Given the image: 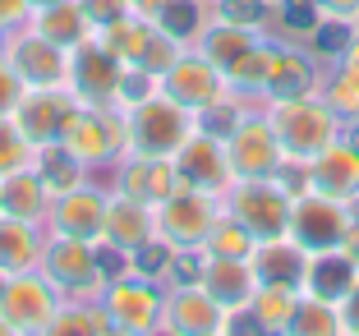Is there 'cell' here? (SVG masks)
<instances>
[{
  "label": "cell",
  "mask_w": 359,
  "mask_h": 336,
  "mask_svg": "<svg viewBox=\"0 0 359 336\" xmlns=\"http://www.w3.org/2000/svg\"><path fill=\"white\" fill-rule=\"evenodd\" d=\"M194 129H198V116H194L189 106L170 102L166 93L138 102L134 111H125V143H129L134 157H175L180 143H184Z\"/></svg>",
  "instance_id": "cell-1"
},
{
  "label": "cell",
  "mask_w": 359,
  "mask_h": 336,
  "mask_svg": "<svg viewBox=\"0 0 359 336\" xmlns=\"http://www.w3.org/2000/svg\"><path fill=\"white\" fill-rule=\"evenodd\" d=\"M267 120H272L276 143H281L285 157H304V161L313 157V152H323V147L341 134V116L323 102V97H313V93L272 102Z\"/></svg>",
  "instance_id": "cell-2"
},
{
  "label": "cell",
  "mask_w": 359,
  "mask_h": 336,
  "mask_svg": "<svg viewBox=\"0 0 359 336\" xmlns=\"http://www.w3.org/2000/svg\"><path fill=\"white\" fill-rule=\"evenodd\" d=\"M226 208H231L235 221L249 226V235H254L258 244L290 235V194H285L272 175L235 180L231 194H226Z\"/></svg>",
  "instance_id": "cell-3"
},
{
  "label": "cell",
  "mask_w": 359,
  "mask_h": 336,
  "mask_svg": "<svg viewBox=\"0 0 359 336\" xmlns=\"http://www.w3.org/2000/svg\"><path fill=\"white\" fill-rule=\"evenodd\" d=\"M170 161H175L180 189H198V194H208V199L226 203V194H231V184H235V166H231V152H226V138H212V134H203V129H194Z\"/></svg>",
  "instance_id": "cell-4"
},
{
  "label": "cell",
  "mask_w": 359,
  "mask_h": 336,
  "mask_svg": "<svg viewBox=\"0 0 359 336\" xmlns=\"http://www.w3.org/2000/svg\"><path fill=\"white\" fill-rule=\"evenodd\" d=\"M83 166H102V161H120L129 152L125 143V111L120 106H79V116L69 120L60 138Z\"/></svg>",
  "instance_id": "cell-5"
},
{
  "label": "cell",
  "mask_w": 359,
  "mask_h": 336,
  "mask_svg": "<svg viewBox=\"0 0 359 336\" xmlns=\"http://www.w3.org/2000/svg\"><path fill=\"white\" fill-rule=\"evenodd\" d=\"M157 217V235L175 249H203V240L212 235L217 217H222V199H208L198 189H175L166 203L152 208Z\"/></svg>",
  "instance_id": "cell-6"
},
{
  "label": "cell",
  "mask_w": 359,
  "mask_h": 336,
  "mask_svg": "<svg viewBox=\"0 0 359 336\" xmlns=\"http://www.w3.org/2000/svg\"><path fill=\"white\" fill-rule=\"evenodd\" d=\"M79 106L83 102H79L69 88H23L19 106H14L10 116H14L19 134L28 138L32 147H42V143H60L69 120L79 116Z\"/></svg>",
  "instance_id": "cell-7"
},
{
  "label": "cell",
  "mask_w": 359,
  "mask_h": 336,
  "mask_svg": "<svg viewBox=\"0 0 359 336\" xmlns=\"http://www.w3.org/2000/svg\"><path fill=\"white\" fill-rule=\"evenodd\" d=\"M42 276L55 285L60 295H74V300H88L93 290H106L102 272H97V249L88 240H74V235H55L51 244H42Z\"/></svg>",
  "instance_id": "cell-8"
},
{
  "label": "cell",
  "mask_w": 359,
  "mask_h": 336,
  "mask_svg": "<svg viewBox=\"0 0 359 336\" xmlns=\"http://www.w3.org/2000/svg\"><path fill=\"white\" fill-rule=\"evenodd\" d=\"M55 309H60V290L37 267L5 276V285H0V314L14 332H51Z\"/></svg>",
  "instance_id": "cell-9"
},
{
  "label": "cell",
  "mask_w": 359,
  "mask_h": 336,
  "mask_svg": "<svg viewBox=\"0 0 359 336\" xmlns=\"http://www.w3.org/2000/svg\"><path fill=\"white\" fill-rule=\"evenodd\" d=\"M350 221H355V212H350L346 203L327 199V194H318V189L290 199V235H295L309 253H318V249H341V240H346V231H350Z\"/></svg>",
  "instance_id": "cell-10"
},
{
  "label": "cell",
  "mask_w": 359,
  "mask_h": 336,
  "mask_svg": "<svg viewBox=\"0 0 359 336\" xmlns=\"http://www.w3.org/2000/svg\"><path fill=\"white\" fill-rule=\"evenodd\" d=\"M161 93H166L170 102L189 106L194 116H198L212 102H222V97L231 93V83H226V74L203 51H180L175 60H170V69L161 74Z\"/></svg>",
  "instance_id": "cell-11"
},
{
  "label": "cell",
  "mask_w": 359,
  "mask_h": 336,
  "mask_svg": "<svg viewBox=\"0 0 359 336\" xmlns=\"http://www.w3.org/2000/svg\"><path fill=\"white\" fill-rule=\"evenodd\" d=\"M161 327L180 336H217L231 327V314L198 281H175V290L161 295Z\"/></svg>",
  "instance_id": "cell-12"
},
{
  "label": "cell",
  "mask_w": 359,
  "mask_h": 336,
  "mask_svg": "<svg viewBox=\"0 0 359 336\" xmlns=\"http://www.w3.org/2000/svg\"><path fill=\"white\" fill-rule=\"evenodd\" d=\"M5 60L14 65L23 88H69V51L46 42L42 32H32V28H23L5 46Z\"/></svg>",
  "instance_id": "cell-13"
},
{
  "label": "cell",
  "mask_w": 359,
  "mask_h": 336,
  "mask_svg": "<svg viewBox=\"0 0 359 336\" xmlns=\"http://www.w3.org/2000/svg\"><path fill=\"white\" fill-rule=\"evenodd\" d=\"M120 74H125V65L106 51L97 37H88V42H79L69 51V93L83 106H111Z\"/></svg>",
  "instance_id": "cell-14"
},
{
  "label": "cell",
  "mask_w": 359,
  "mask_h": 336,
  "mask_svg": "<svg viewBox=\"0 0 359 336\" xmlns=\"http://www.w3.org/2000/svg\"><path fill=\"white\" fill-rule=\"evenodd\" d=\"M102 304L111 314L116 332H152L161 327V290L157 281H143V276H120L102 290Z\"/></svg>",
  "instance_id": "cell-15"
},
{
  "label": "cell",
  "mask_w": 359,
  "mask_h": 336,
  "mask_svg": "<svg viewBox=\"0 0 359 336\" xmlns=\"http://www.w3.org/2000/svg\"><path fill=\"white\" fill-rule=\"evenodd\" d=\"M309 184H313L318 194H327V199L355 208L359 203V152L337 134L323 152L309 157Z\"/></svg>",
  "instance_id": "cell-16"
},
{
  "label": "cell",
  "mask_w": 359,
  "mask_h": 336,
  "mask_svg": "<svg viewBox=\"0 0 359 336\" xmlns=\"http://www.w3.org/2000/svg\"><path fill=\"white\" fill-rule=\"evenodd\" d=\"M106 199H111V194L88 189V184H79V189H69V194H55L51 212H46V217H51V231L97 244L106 235Z\"/></svg>",
  "instance_id": "cell-17"
},
{
  "label": "cell",
  "mask_w": 359,
  "mask_h": 336,
  "mask_svg": "<svg viewBox=\"0 0 359 336\" xmlns=\"http://www.w3.org/2000/svg\"><path fill=\"white\" fill-rule=\"evenodd\" d=\"M226 152H231L235 180L272 175L276 161H281V143H276L272 120H254V116H244V120H240V129H235V134L226 138Z\"/></svg>",
  "instance_id": "cell-18"
},
{
  "label": "cell",
  "mask_w": 359,
  "mask_h": 336,
  "mask_svg": "<svg viewBox=\"0 0 359 336\" xmlns=\"http://www.w3.org/2000/svg\"><path fill=\"white\" fill-rule=\"evenodd\" d=\"M198 285L226 309V314H244L254 304L258 295V272H254V258H208L203 253V276Z\"/></svg>",
  "instance_id": "cell-19"
},
{
  "label": "cell",
  "mask_w": 359,
  "mask_h": 336,
  "mask_svg": "<svg viewBox=\"0 0 359 336\" xmlns=\"http://www.w3.org/2000/svg\"><path fill=\"white\" fill-rule=\"evenodd\" d=\"M175 189H180V180H175V161L170 157H134L129 152L125 166H120L116 194H125V199H138V203H148V208H157Z\"/></svg>",
  "instance_id": "cell-20"
},
{
  "label": "cell",
  "mask_w": 359,
  "mask_h": 336,
  "mask_svg": "<svg viewBox=\"0 0 359 336\" xmlns=\"http://www.w3.org/2000/svg\"><path fill=\"white\" fill-rule=\"evenodd\" d=\"M32 32H42L46 42L74 51L79 42L93 37V19L83 14L79 0H46V5H32V19H28Z\"/></svg>",
  "instance_id": "cell-21"
},
{
  "label": "cell",
  "mask_w": 359,
  "mask_h": 336,
  "mask_svg": "<svg viewBox=\"0 0 359 336\" xmlns=\"http://www.w3.org/2000/svg\"><path fill=\"white\" fill-rule=\"evenodd\" d=\"M304 267H309V249L295 240V235L263 240V244L254 249L258 285H304Z\"/></svg>",
  "instance_id": "cell-22"
},
{
  "label": "cell",
  "mask_w": 359,
  "mask_h": 336,
  "mask_svg": "<svg viewBox=\"0 0 359 336\" xmlns=\"http://www.w3.org/2000/svg\"><path fill=\"white\" fill-rule=\"evenodd\" d=\"M157 235V217H152L148 203L125 199V194H111L106 199V240H116L120 249L134 253L138 244H148Z\"/></svg>",
  "instance_id": "cell-23"
},
{
  "label": "cell",
  "mask_w": 359,
  "mask_h": 336,
  "mask_svg": "<svg viewBox=\"0 0 359 336\" xmlns=\"http://www.w3.org/2000/svg\"><path fill=\"white\" fill-rule=\"evenodd\" d=\"M37 263H42V235H37V226L0 212V276L32 272Z\"/></svg>",
  "instance_id": "cell-24"
},
{
  "label": "cell",
  "mask_w": 359,
  "mask_h": 336,
  "mask_svg": "<svg viewBox=\"0 0 359 336\" xmlns=\"http://www.w3.org/2000/svg\"><path fill=\"white\" fill-rule=\"evenodd\" d=\"M355 272H359V267L350 263L341 249H318V253H309L304 285H299V290H304V295H318V300H332V304H337L341 295L350 290Z\"/></svg>",
  "instance_id": "cell-25"
},
{
  "label": "cell",
  "mask_w": 359,
  "mask_h": 336,
  "mask_svg": "<svg viewBox=\"0 0 359 336\" xmlns=\"http://www.w3.org/2000/svg\"><path fill=\"white\" fill-rule=\"evenodd\" d=\"M0 212H10V217H23V221H37L51 212V189L42 184V175L32 166L14 170V175L0 180Z\"/></svg>",
  "instance_id": "cell-26"
},
{
  "label": "cell",
  "mask_w": 359,
  "mask_h": 336,
  "mask_svg": "<svg viewBox=\"0 0 359 336\" xmlns=\"http://www.w3.org/2000/svg\"><path fill=\"white\" fill-rule=\"evenodd\" d=\"M212 19H217V0H166L157 14V28L175 37L180 46H198Z\"/></svg>",
  "instance_id": "cell-27"
},
{
  "label": "cell",
  "mask_w": 359,
  "mask_h": 336,
  "mask_svg": "<svg viewBox=\"0 0 359 336\" xmlns=\"http://www.w3.org/2000/svg\"><path fill=\"white\" fill-rule=\"evenodd\" d=\"M318 88L313 65L304 51H290V46H276L272 51V74H267V102H281V97H309Z\"/></svg>",
  "instance_id": "cell-28"
},
{
  "label": "cell",
  "mask_w": 359,
  "mask_h": 336,
  "mask_svg": "<svg viewBox=\"0 0 359 336\" xmlns=\"http://www.w3.org/2000/svg\"><path fill=\"white\" fill-rule=\"evenodd\" d=\"M152 32H157V23L138 19V14H125V19H116V23L93 28V37L116 55L120 65H138V60H143V51H148V42H152Z\"/></svg>",
  "instance_id": "cell-29"
},
{
  "label": "cell",
  "mask_w": 359,
  "mask_h": 336,
  "mask_svg": "<svg viewBox=\"0 0 359 336\" xmlns=\"http://www.w3.org/2000/svg\"><path fill=\"white\" fill-rule=\"evenodd\" d=\"M254 42H258V28H240V23L212 19V23H208V32L198 37V51H203L212 65H217V69L226 74V69H231V65L240 60V55L249 51Z\"/></svg>",
  "instance_id": "cell-30"
},
{
  "label": "cell",
  "mask_w": 359,
  "mask_h": 336,
  "mask_svg": "<svg viewBox=\"0 0 359 336\" xmlns=\"http://www.w3.org/2000/svg\"><path fill=\"white\" fill-rule=\"evenodd\" d=\"M32 170L42 175V184L51 189V199H55V194L79 189L88 166H83V161H79L65 143H42V147H37V157H32Z\"/></svg>",
  "instance_id": "cell-31"
},
{
  "label": "cell",
  "mask_w": 359,
  "mask_h": 336,
  "mask_svg": "<svg viewBox=\"0 0 359 336\" xmlns=\"http://www.w3.org/2000/svg\"><path fill=\"white\" fill-rule=\"evenodd\" d=\"M295 309H299V285H258L249 314H254V327H263V332H290Z\"/></svg>",
  "instance_id": "cell-32"
},
{
  "label": "cell",
  "mask_w": 359,
  "mask_h": 336,
  "mask_svg": "<svg viewBox=\"0 0 359 336\" xmlns=\"http://www.w3.org/2000/svg\"><path fill=\"white\" fill-rule=\"evenodd\" d=\"M272 51H276V46H267V42H254V46H249V51H244L240 60L226 69V83H231V93H267Z\"/></svg>",
  "instance_id": "cell-33"
},
{
  "label": "cell",
  "mask_w": 359,
  "mask_h": 336,
  "mask_svg": "<svg viewBox=\"0 0 359 336\" xmlns=\"http://www.w3.org/2000/svg\"><path fill=\"white\" fill-rule=\"evenodd\" d=\"M258 240L249 235V226L244 221H235L231 212L226 217H217V226H212V235L203 240V253L208 258H254Z\"/></svg>",
  "instance_id": "cell-34"
},
{
  "label": "cell",
  "mask_w": 359,
  "mask_h": 336,
  "mask_svg": "<svg viewBox=\"0 0 359 336\" xmlns=\"http://www.w3.org/2000/svg\"><path fill=\"white\" fill-rule=\"evenodd\" d=\"M290 332L295 336H337L341 332V309L332 300H318V295L299 290V309L290 318Z\"/></svg>",
  "instance_id": "cell-35"
},
{
  "label": "cell",
  "mask_w": 359,
  "mask_h": 336,
  "mask_svg": "<svg viewBox=\"0 0 359 336\" xmlns=\"http://www.w3.org/2000/svg\"><path fill=\"white\" fill-rule=\"evenodd\" d=\"M323 102L341 116V125H346V120H359V65L341 60V69L332 74V83L323 88Z\"/></svg>",
  "instance_id": "cell-36"
},
{
  "label": "cell",
  "mask_w": 359,
  "mask_h": 336,
  "mask_svg": "<svg viewBox=\"0 0 359 336\" xmlns=\"http://www.w3.org/2000/svg\"><path fill=\"white\" fill-rule=\"evenodd\" d=\"M161 93V74L143 69V65H125V74H120L116 83V97H111V106H120V111H134L138 102H148V97Z\"/></svg>",
  "instance_id": "cell-37"
},
{
  "label": "cell",
  "mask_w": 359,
  "mask_h": 336,
  "mask_svg": "<svg viewBox=\"0 0 359 336\" xmlns=\"http://www.w3.org/2000/svg\"><path fill=\"white\" fill-rule=\"evenodd\" d=\"M32 157H37V147L19 134L14 116H0V180L23 170V166H32Z\"/></svg>",
  "instance_id": "cell-38"
},
{
  "label": "cell",
  "mask_w": 359,
  "mask_h": 336,
  "mask_svg": "<svg viewBox=\"0 0 359 336\" xmlns=\"http://www.w3.org/2000/svg\"><path fill=\"white\" fill-rule=\"evenodd\" d=\"M175 253H180L175 244H166L161 235H152L148 244H138V249H134V276H143V281H166Z\"/></svg>",
  "instance_id": "cell-39"
},
{
  "label": "cell",
  "mask_w": 359,
  "mask_h": 336,
  "mask_svg": "<svg viewBox=\"0 0 359 336\" xmlns=\"http://www.w3.org/2000/svg\"><path fill=\"white\" fill-rule=\"evenodd\" d=\"M240 120H244V111L235 106L231 93H226L222 102H212L208 111H198V129H203V134H212V138H231L235 129H240Z\"/></svg>",
  "instance_id": "cell-40"
},
{
  "label": "cell",
  "mask_w": 359,
  "mask_h": 336,
  "mask_svg": "<svg viewBox=\"0 0 359 336\" xmlns=\"http://www.w3.org/2000/svg\"><path fill=\"white\" fill-rule=\"evenodd\" d=\"M276 14H281V28L299 32V37H313V28L323 23V10H318L313 0H281Z\"/></svg>",
  "instance_id": "cell-41"
},
{
  "label": "cell",
  "mask_w": 359,
  "mask_h": 336,
  "mask_svg": "<svg viewBox=\"0 0 359 336\" xmlns=\"http://www.w3.org/2000/svg\"><path fill=\"white\" fill-rule=\"evenodd\" d=\"M267 14H272L267 0H217V19L240 23V28H258Z\"/></svg>",
  "instance_id": "cell-42"
},
{
  "label": "cell",
  "mask_w": 359,
  "mask_h": 336,
  "mask_svg": "<svg viewBox=\"0 0 359 336\" xmlns=\"http://www.w3.org/2000/svg\"><path fill=\"white\" fill-rule=\"evenodd\" d=\"M19 97H23V79L14 74V65L0 55V116H10L14 106H19Z\"/></svg>",
  "instance_id": "cell-43"
},
{
  "label": "cell",
  "mask_w": 359,
  "mask_h": 336,
  "mask_svg": "<svg viewBox=\"0 0 359 336\" xmlns=\"http://www.w3.org/2000/svg\"><path fill=\"white\" fill-rule=\"evenodd\" d=\"M83 5V14L93 19V28H102V23H116L129 14V0H79Z\"/></svg>",
  "instance_id": "cell-44"
},
{
  "label": "cell",
  "mask_w": 359,
  "mask_h": 336,
  "mask_svg": "<svg viewBox=\"0 0 359 336\" xmlns=\"http://www.w3.org/2000/svg\"><path fill=\"white\" fill-rule=\"evenodd\" d=\"M28 19H32V0H0V32L28 28Z\"/></svg>",
  "instance_id": "cell-45"
},
{
  "label": "cell",
  "mask_w": 359,
  "mask_h": 336,
  "mask_svg": "<svg viewBox=\"0 0 359 336\" xmlns=\"http://www.w3.org/2000/svg\"><path fill=\"white\" fill-rule=\"evenodd\" d=\"M337 309H341V332H359V272L350 281V290L337 300Z\"/></svg>",
  "instance_id": "cell-46"
},
{
  "label": "cell",
  "mask_w": 359,
  "mask_h": 336,
  "mask_svg": "<svg viewBox=\"0 0 359 336\" xmlns=\"http://www.w3.org/2000/svg\"><path fill=\"white\" fill-rule=\"evenodd\" d=\"M318 10H323V19H337V23H355L359 14V0H313Z\"/></svg>",
  "instance_id": "cell-47"
},
{
  "label": "cell",
  "mask_w": 359,
  "mask_h": 336,
  "mask_svg": "<svg viewBox=\"0 0 359 336\" xmlns=\"http://www.w3.org/2000/svg\"><path fill=\"white\" fill-rule=\"evenodd\" d=\"M161 5H166V0H129V14H138V19H148V23H157Z\"/></svg>",
  "instance_id": "cell-48"
},
{
  "label": "cell",
  "mask_w": 359,
  "mask_h": 336,
  "mask_svg": "<svg viewBox=\"0 0 359 336\" xmlns=\"http://www.w3.org/2000/svg\"><path fill=\"white\" fill-rule=\"evenodd\" d=\"M341 253H346L350 263H355V267H359V217H355V221H350V231H346V240H341Z\"/></svg>",
  "instance_id": "cell-49"
},
{
  "label": "cell",
  "mask_w": 359,
  "mask_h": 336,
  "mask_svg": "<svg viewBox=\"0 0 359 336\" xmlns=\"http://www.w3.org/2000/svg\"><path fill=\"white\" fill-rule=\"evenodd\" d=\"M341 138H346V143L359 152V120H346V125H341Z\"/></svg>",
  "instance_id": "cell-50"
},
{
  "label": "cell",
  "mask_w": 359,
  "mask_h": 336,
  "mask_svg": "<svg viewBox=\"0 0 359 336\" xmlns=\"http://www.w3.org/2000/svg\"><path fill=\"white\" fill-rule=\"evenodd\" d=\"M5 46H10V42H5V32H0V55H5Z\"/></svg>",
  "instance_id": "cell-51"
},
{
  "label": "cell",
  "mask_w": 359,
  "mask_h": 336,
  "mask_svg": "<svg viewBox=\"0 0 359 336\" xmlns=\"http://www.w3.org/2000/svg\"><path fill=\"white\" fill-rule=\"evenodd\" d=\"M350 28H355V32H359V14H355V23H350Z\"/></svg>",
  "instance_id": "cell-52"
},
{
  "label": "cell",
  "mask_w": 359,
  "mask_h": 336,
  "mask_svg": "<svg viewBox=\"0 0 359 336\" xmlns=\"http://www.w3.org/2000/svg\"><path fill=\"white\" fill-rule=\"evenodd\" d=\"M267 5H272V10H276V5H281V0H267Z\"/></svg>",
  "instance_id": "cell-53"
},
{
  "label": "cell",
  "mask_w": 359,
  "mask_h": 336,
  "mask_svg": "<svg viewBox=\"0 0 359 336\" xmlns=\"http://www.w3.org/2000/svg\"><path fill=\"white\" fill-rule=\"evenodd\" d=\"M32 5H46V0H32Z\"/></svg>",
  "instance_id": "cell-54"
},
{
  "label": "cell",
  "mask_w": 359,
  "mask_h": 336,
  "mask_svg": "<svg viewBox=\"0 0 359 336\" xmlns=\"http://www.w3.org/2000/svg\"><path fill=\"white\" fill-rule=\"evenodd\" d=\"M0 285H5V276H0Z\"/></svg>",
  "instance_id": "cell-55"
}]
</instances>
